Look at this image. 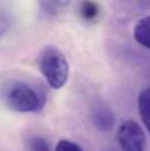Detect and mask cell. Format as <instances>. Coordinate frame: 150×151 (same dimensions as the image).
Here are the masks:
<instances>
[{
    "instance_id": "5",
    "label": "cell",
    "mask_w": 150,
    "mask_h": 151,
    "mask_svg": "<svg viewBox=\"0 0 150 151\" xmlns=\"http://www.w3.org/2000/svg\"><path fill=\"white\" fill-rule=\"evenodd\" d=\"M133 35H134V39L138 44L150 50V16L141 19L136 24Z\"/></svg>"
},
{
    "instance_id": "2",
    "label": "cell",
    "mask_w": 150,
    "mask_h": 151,
    "mask_svg": "<svg viewBox=\"0 0 150 151\" xmlns=\"http://www.w3.org/2000/svg\"><path fill=\"white\" fill-rule=\"evenodd\" d=\"M37 65L52 89L64 88L69 77V64L65 55L58 48L48 45L43 48L37 58Z\"/></svg>"
},
{
    "instance_id": "6",
    "label": "cell",
    "mask_w": 150,
    "mask_h": 151,
    "mask_svg": "<svg viewBox=\"0 0 150 151\" xmlns=\"http://www.w3.org/2000/svg\"><path fill=\"white\" fill-rule=\"evenodd\" d=\"M138 113L146 130L150 133V86L142 89L138 96Z\"/></svg>"
},
{
    "instance_id": "9",
    "label": "cell",
    "mask_w": 150,
    "mask_h": 151,
    "mask_svg": "<svg viewBox=\"0 0 150 151\" xmlns=\"http://www.w3.org/2000/svg\"><path fill=\"white\" fill-rule=\"evenodd\" d=\"M55 151H84L82 147L76 142L68 141V139H61L57 142L55 147Z\"/></svg>"
},
{
    "instance_id": "3",
    "label": "cell",
    "mask_w": 150,
    "mask_h": 151,
    "mask_svg": "<svg viewBox=\"0 0 150 151\" xmlns=\"http://www.w3.org/2000/svg\"><path fill=\"white\" fill-rule=\"evenodd\" d=\"M118 145L122 151H145L146 134L136 121L128 119L121 123L117 133Z\"/></svg>"
},
{
    "instance_id": "10",
    "label": "cell",
    "mask_w": 150,
    "mask_h": 151,
    "mask_svg": "<svg viewBox=\"0 0 150 151\" xmlns=\"http://www.w3.org/2000/svg\"><path fill=\"white\" fill-rule=\"evenodd\" d=\"M11 25H12V20H11L9 15L0 9V37L4 36L9 31Z\"/></svg>"
},
{
    "instance_id": "8",
    "label": "cell",
    "mask_w": 150,
    "mask_h": 151,
    "mask_svg": "<svg viewBox=\"0 0 150 151\" xmlns=\"http://www.w3.org/2000/svg\"><path fill=\"white\" fill-rule=\"evenodd\" d=\"M27 151H52V147L45 138L33 135L27 141Z\"/></svg>"
},
{
    "instance_id": "4",
    "label": "cell",
    "mask_w": 150,
    "mask_h": 151,
    "mask_svg": "<svg viewBox=\"0 0 150 151\" xmlns=\"http://www.w3.org/2000/svg\"><path fill=\"white\" fill-rule=\"evenodd\" d=\"M90 119L94 127L100 131H112L116 125V117L113 110L105 102L97 101L90 110Z\"/></svg>"
},
{
    "instance_id": "7",
    "label": "cell",
    "mask_w": 150,
    "mask_h": 151,
    "mask_svg": "<svg viewBox=\"0 0 150 151\" xmlns=\"http://www.w3.org/2000/svg\"><path fill=\"white\" fill-rule=\"evenodd\" d=\"M100 5L94 1H82L80 4V15L87 23H96L100 17Z\"/></svg>"
},
{
    "instance_id": "11",
    "label": "cell",
    "mask_w": 150,
    "mask_h": 151,
    "mask_svg": "<svg viewBox=\"0 0 150 151\" xmlns=\"http://www.w3.org/2000/svg\"><path fill=\"white\" fill-rule=\"evenodd\" d=\"M109 151H116V150H109Z\"/></svg>"
},
{
    "instance_id": "1",
    "label": "cell",
    "mask_w": 150,
    "mask_h": 151,
    "mask_svg": "<svg viewBox=\"0 0 150 151\" xmlns=\"http://www.w3.org/2000/svg\"><path fill=\"white\" fill-rule=\"evenodd\" d=\"M1 101L17 113H39L44 107L41 94L27 82L19 80H9L3 83Z\"/></svg>"
}]
</instances>
